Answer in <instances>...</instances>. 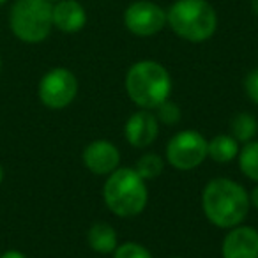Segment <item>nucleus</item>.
I'll list each match as a JSON object with an SVG mask.
<instances>
[{"label": "nucleus", "mask_w": 258, "mask_h": 258, "mask_svg": "<svg viewBox=\"0 0 258 258\" xmlns=\"http://www.w3.org/2000/svg\"><path fill=\"white\" fill-rule=\"evenodd\" d=\"M166 23L182 39L204 43L218 29V15L207 0H177L166 11Z\"/></svg>", "instance_id": "obj_3"}, {"label": "nucleus", "mask_w": 258, "mask_h": 258, "mask_svg": "<svg viewBox=\"0 0 258 258\" xmlns=\"http://www.w3.org/2000/svg\"><path fill=\"white\" fill-rule=\"evenodd\" d=\"M223 258H258V230L253 226H233L221 246Z\"/></svg>", "instance_id": "obj_10"}, {"label": "nucleus", "mask_w": 258, "mask_h": 258, "mask_svg": "<svg viewBox=\"0 0 258 258\" xmlns=\"http://www.w3.org/2000/svg\"><path fill=\"white\" fill-rule=\"evenodd\" d=\"M239 166L247 179L258 182V142H247L239 151Z\"/></svg>", "instance_id": "obj_16"}, {"label": "nucleus", "mask_w": 258, "mask_h": 258, "mask_svg": "<svg viewBox=\"0 0 258 258\" xmlns=\"http://www.w3.org/2000/svg\"><path fill=\"white\" fill-rule=\"evenodd\" d=\"M113 258H152L151 251L138 242H124L115 247Z\"/></svg>", "instance_id": "obj_19"}, {"label": "nucleus", "mask_w": 258, "mask_h": 258, "mask_svg": "<svg viewBox=\"0 0 258 258\" xmlns=\"http://www.w3.org/2000/svg\"><path fill=\"white\" fill-rule=\"evenodd\" d=\"M103 197L108 209L118 218H133L145 209L149 200L145 180L135 168H117L106 179Z\"/></svg>", "instance_id": "obj_4"}, {"label": "nucleus", "mask_w": 258, "mask_h": 258, "mask_svg": "<svg viewBox=\"0 0 258 258\" xmlns=\"http://www.w3.org/2000/svg\"><path fill=\"white\" fill-rule=\"evenodd\" d=\"M0 69H2V58H0Z\"/></svg>", "instance_id": "obj_27"}, {"label": "nucleus", "mask_w": 258, "mask_h": 258, "mask_svg": "<svg viewBox=\"0 0 258 258\" xmlns=\"http://www.w3.org/2000/svg\"><path fill=\"white\" fill-rule=\"evenodd\" d=\"M53 27L66 34H75L85 27L87 13L83 6L76 0H58L51 9Z\"/></svg>", "instance_id": "obj_12"}, {"label": "nucleus", "mask_w": 258, "mask_h": 258, "mask_svg": "<svg viewBox=\"0 0 258 258\" xmlns=\"http://www.w3.org/2000/svg\"><path fill=\"white\" fill-rule=\"evenodd\" d=\"M83 163L96 175H110L118 168L120 152L111 142L97 140L92 142L83 151Z\"/></svg>", "instance_id": "obj_9"}, {"label": "nucleus", "mask_w": 258, "mask_h": 258, "mask_svg": "<svg viewBox=\"0 0 258 258\" xmlns=\"http://www.w3.org/2000/svg\"><path fill=\"white\" fill-rule=\"evenodd\" d=\"M53 6L48 0H16L9 13L11 30L23 43H41L51 32Z\"/></svg>", "instance_id": "obj_5"}, {"label": "nucleus", "mask_w": 258, "mask_h": 258, "mask_svg": "<svg viewBox=\"0 0 258 258\" xmlns=\"http://www.w3.org/2000/svg\"><path fill=\"white\" fill-rule=\"evenodd\" d=\"M253 9H254V13L258 15V0H254V2H253Z\"/></svg>", "instance_id": "obj_23"}, {"label": "nucleus", "mask_w": 258, "mask_h": 258, "mask_svg": "<svg viewBox=\"0 0 258 258\" xmlns=\"http://www.w3.org/2000/svg\"><path fill=\"white\" fill-rule=\"evenodd\" d=\"M244 90H246L247 97L253 103L258 104V68H254L251 73H247L246 80H244Z\"/></svg>", "instance_id": "obj_20"}, {"label": "nucleus", "mask_w": 258, "mask_h": 258, "mask_svg": "<svg viewBox=\"0 0 258 258\" xmlns=\"http://www.w3.org/2000/svg\"><path fill=\"white\" fill-rule=\"evenodd\" d=\"M48 2H58V0H48Z\"/></svg>", "instance_id": "obj_26"}, {"label": "nucleus", "mask_w": 258, "mask_h": 258, "mask_svg": "<svg viewBox=\"0 0 258 258\" xmlns=\"http://www.w3.org/2000/svg\"><path fill=\"white\" fill-rule=\"evenodd\" d=\"M163 168H165L163 159L159 158L158 154L149 152V154H144L140 159H138L137 166H135V172H137L144 180H152V179H156V177L161 175Z\"/></svg>", "instance_id": "obj_17"}, {"label": "nucleus", "mask_w": 258, "mask_h": 258, "mask_svg": "<svg viewBox=\"0 0 258 258\" xmlns=\"http://www.w3.org/2000/svg\"><path fill=\"white\" fill-rule=\"evenodd\" d=\"M158 129L159 120L156 118V115L149 110H142L129 117L125 124V138L133 147L144 149L156 140Z\"/></svg>", "instance_id": "obj_11"}, {"label": "nucleus", "mask_w": 258, "mask_h": 258, "mask_svg": "<svg viewBox=\"0 0 258 258\" xmlns=\"http://www.w3.org/2000/svg\"><path fill=\"white\" fill-rule=\"evenodd\" d=\"M78 94V80L69 69L55 68L39 82V99L51 110H62L75 101Z\"/></svg>", "instance_id": "obj_7"}, {"label": "nucleus", "mask_w": 258, "mask_h": 258, "mask_svg": "<svg viewBox=\"0 0 258 258\" xmlns=\"http://www.w3.org/2000/svg\"><path fill=\"white\" fill-rule=\"evenodd\" d=\"M125 29L138 37L158 34L166 23V11L149 0H137L124 13Z\"/></svg>", "instance_id": "obj_8"}, {"label": "nucleus", "mask_w": 258, "mask_h": 258, "mask_svg": "<svg viewBox=\"0 0 258 258\" xmlns=\"http://www.w3.org/2000/svg\"><path fill=\"white\" fill-rule=\"evenodd\" d=\"M87 240L89 246L97 253H113L117 247V233H115L113 226L108 223H96L90 226L89 233H87Z\"/></svg>", "instance_id": "obj_13"}, {"label": "nucleus", "mask_w": 258, "mask_h": 258, "mask_svg": "<svg viewBox=\"0 0 258 258\" xmlns=\"http://www.w3.org/2000/svg\"><path fill=\"white\" fill-rule=\"evenodd\" d=\"M4 2H8V0H0V4H4Z\"/></svg>", "instance_id": "obj_25"}, {"label": "nucleus", "mask_w": 258, "mask_h": 258, "mask_svg": "<svg viewBox=\"0 0 258 258\" xmlns=\"http://www.w3.org/2000/svg\"><path fill=\"white\" fill-rule=\"evenodd\" d=\"M180 115H182V111H180L179 104L172 103V101H168V99L156 108V118L166 125L177 124V122L180 120Z\"/></svg>", "instance_id": "obj_18"}, {"label": "nucleus", "mask_w": 258, "mask_h": 258, "mask_svg": "<svg viewBox=\"0 0 258 258\" xmlns=\"http://www.w3.org/2000/svg\"><path fill=\"white\" fill-rule=\"evenodd\" d=\"M209 142L195 129L177 133L166 145V161L177 170H193L207 158Z\"/></svg>", "instance_id": "obj_6"}, {"label": "nucleus", "mask_w": 258, "mask_h": 258, "mask_svg": "<svg viewBox=\"0 0 258 258\" xmlns=\"http://www.w3.org/2000/svg\"><path fill=\"white\" fill-rule=\"evenodd\" d=\"M251 204H253L254 207L258 209V187H254L253 193H251Z\"/></svg>", "instance_id": "obj_22"}, {"label": "nucleus", "mask_w": 258, "mask_h": 258, "mask_svg": "<svg viewBox=\"0 0 258 258\" xmlns=\"http://www.w3.org/2000/svg\"><path fill=\"white\" fill-rule=\"evenodd\" d=\"M207 156L221 165L230 163L235 156H239V142L232 135H218L209 142Z\"/></svg>", "instance_id": "obj_14"}, {"label": "nucleus", "mask_w": 258, "mask_h": 258, "mask_svg": "<svg viewBox=\"0 0 258 258\" xmlns=\"http://www.w3.org/2000/svg\"><path fill=\"white\" fill-rule=\"evenodd\" d=\"M173 258H180V256H173Z\"/></svg>", "instance_id": "obj_28"}, {"label": "nucleus", "mask_w": 258, "mask_h": 258, "mask_svg": "<svg viewBox=\"0 0 258 258\" xmlns=\"http://www.w3.org/2000/svg\"><path fill=\"white\" fill-rule=\"evenodd\" d=\"M2 177H4V172H2V166H0V182H2Z\"/></svg>", "instance_id": "obj_24"}, {"label": "nucleus", "mask_w": 258, "mask_h": 258, "mask_svg": "<svg viewBox=\"0 0 258 258\" xmlns=\"http://www.w3.org/2000/svg\"><path fill=\"white\" fill-rule=\"evenodd\" d=\"M232 137L235 138L237 142H251V138L256 135V129H258V122L254 118V115L251 113H237L235 117L232 118Z\"/></svg>", "instance_id": "obj_15"}, {"label": "nucleus", "mask_w": 258, "mask_h": 258, "mask_svg": "<svg viewBox=\"0 0 258 258\" xmlns=\"http://www.w3.org/2000/svg\"><path fill=\"white\" fill-rule=\"evenodd\" d=\"M0 258H27L23 253H20V251H15V249H11V251H6L4 254Z\"/></svg>", "instance_id": "obj_21"}, {"label": "nucleus", "mask_w": 258, "mask_h": 258, "mask_svg": "<svg viewBox=\"0 0 258 258\" xmlns=\"http://www.w3.org/2000/svg\"><path fill=\"white\" fill-rule=\"evenodd\" d=\"M202 207L212 225L219 228H233L247 216L249 197L235 180L212 179L202 193Z\"/></svg>", "instance_id": "obj_1"}, {"label": "nucleus", "mask_w": 258, "mask_h": 258, "mask_svg": "<svg viewBox=\"0 0 258 258\" xmlns=\"http://www.w3.org/2000/svg\"><path fill=\"white\" fill-rule=\"evenodd\" d=\"M125 90L129 99L142 110H156L170 97L172 78L158 62L140 60L131 66L125 75Z\"/></svg>", "instance_id": "obj_2"}]
</instances>
